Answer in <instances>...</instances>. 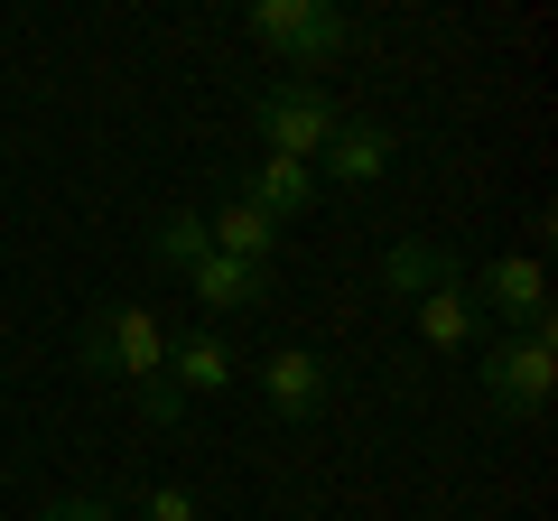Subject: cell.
Returning <instances> with one entry per match:
<instances>
[{"label":"cell","mask_w":558,"mask_h":521,"mask_svg":"<svg viewBox=\"0 0 558 521\" xmlns=\"http://www.w3.org/2000/svg\"><path fill=\"white\" fill-rule=\"evenodd\" d=\"M75 354H84V373H94L102 391H131L149 428H178V401H168V326H159V307H140V299L94 307Z\"/></svg>","instance_id":"obj_1"},{"label":"cell","mask_w":558,"mask_h":521,"mask_svg":"<svg viewBox=\"0 0 558 521\" xmlns=\"http://www.w3.org/2000/svg\"><path fill=\"white\" fill-rule=\"evenodd\" d=\"M475 391L494 420H539L558 391V336L549 326H531V336H494L475 354Z\"/></svg>","instance_id":"obj_2"},{"label":"cell","mask_w":558,"mask_h":521,"mask_svg":"<svg viewBox=\"0 0 558 521\" xmlns=\"http://www.w3.org/2000/svg\"><path fill=\"white\" fill-rule=\"evenodd\" d=\"M252 47H270L279 65H336L354 47V20H344L336 0H252L242 10Z\"/></svg>","instance_id":"obj_3"},{"label":"cell","mask_w":558,"mask_h":521,"mask_svg":"<svg viewBox=\"0 0 558 521\" xmlns=\"http://www.w3.org/2000/svg\"><path fill=\"white\" fill-rule=\"evenodd\" d=\"M336 102L317 94L307 75H279L270 94L252 102V131H260V159H299V168H317L326 159V141H336Z\"/></svg>","instance_id":"obj_4"},{"label":"cell","mask_w":558,"mask_h":521,"mask_svg":"<svg viewBox=\"0 0 558 521\" xmlns=\"http://www.w3.org/2000/svg\"><path fill=\"white\" fill-rule=\"evenodd\" d=\"M465 299H475V317H494L502 336H531V326H549V270H539L531 252H494L484 270H465Z\"/></svg>","instance_id":"obj_5"},{"label":"cell","mask_w":558,"mask_h":521,"mask_svg":"<svg viewBox=\"0 0 558 521\" xmlns=\"http://www.w3.org/2000/svg\"><path fill=\"white\" fill-rule=\"evenodd\" d=\"M252 381H260V401H270V420H317L326 391H336V373H326L307 344H270Z\"/></svg>","instance_id":"obj_6"},{"label":"cell","mask_w":558,"mask_h":521,"mask_svg":"<svg viewBox=\"0 0 558 521\" xmlns=\"http://www.w3.org/2000/svg\"><path fill=\"white\" fill-rule=\"evenodd\" d=\"M186 289H196L215 317H242V307H270L279 299V260H233V252H205L196 270H186Z\"/></svg>","instance_id":"obj_7"},{"label":"cell","mask_w":558,"mask_h":521,"mask_svg":"<svg viewBox=\"0 0 558 521\" xmlns=\"http://www.w3.org/2000/svg\"><path fill=\"white\" fill-rule=\"evenodd\" d=\"M223 381H233V344L215 336V326H196V336H168V401H215Z\"/></svg>","instance_id":"obj_8"},{"label":"cell","mask_w":558,"mask_h":521,"mask_svg":"<svg viewBox=\"0 0 558 521\" xmlns=\"http://www.w3.org/2000/svg\"><path fill=\"white\" fill-rule=\"evenodd\" d=\"M391 131L381 121H336V141H326V159H317V186L336 178V186H381L391 178Z\"/></svg>","instance_id":"obj_9"},{"label":"cell","mask_w":558,"mask_h":521,"mask_svg":"<svg viewBox=\"0 0 558 521\" xmlns=\"http://www.w3.org/2000/svg\"><path fill=\"white\" fill-rule=\"evenodd\" d=\"M242 196H252L260 215H270L279 233H289V223H299L307 205H317V168H299V159H260L252 178H242Z\"/></svg>","instance_id":"obj_10"},{"label":"cell","mask_w":558,"mask_h":521,"mask_svg":"<svg viewBox=\"0 0 558 521\" xmlns=\"http://www.w3.org/2000/svg\"><path fill=\"white\" fill-rule=\"evenodd\" d=\"M410 317H418V344L428 354H475V299H465V280L457 289H428V299H410Z\"/></svg>","instance_id":"obj_11"},{"label":"cell","mask_w":558,"mask_h":521,"mask_svg":"<svg viewBox=\"0 0 558 521\" xmlns=\"http://www.w3.org/2000/svg\"><path fill=\"white\" fill-rule=\"evenodd\" d=\"M381 280H391L400 299H428V289H457L465 280V260L447 252V242H391V252H381Z\"/></svg>","instance_id":"obj_12"},{"label":"cell","mask_w":558,"mask_h":521,"mask_svg":"<svg viewBox=\"0 0 558 521\" xmlns=\"http://www.w3.org/2000/svg\"><path fill=\"white\" fill-rule=\"evenodd\" d=\"M205 242H215V252H233V260H279V223L260 215L252 196H223L215 215H205Z\"/></svg>","instance_id":"obj_13"},{"label":"cell","mask_w":558,"mask_h":521,"mask_svg":"<svg viewBox=\"0 0 558 521\" xmlns=\"http://www.w3.org/2000/svg\"><path fill=\"white\" fill-rule=\"evenodd\" d=\"M149 252H159L168 270L186 280V270H196V260L215 252V242H205V215H186V205H178V215H149Z\"/></svg>","instance_id":"obj_14"},{"label":"cell","mask_w":558,"mask_h":521,"mask_svg":"<svg viewBox=\"0 0 558 521\" xmlns=\"http://www.w3.org/2000/svg\"><path fill=\"white\" fill-rule=\"evenodd\" d=\"M140 521H205V494L196 484H149L140 494Z\"/></svg>","instance_id":"obj_15"},{"label":"cell","mask_w":558,"mask_h":521,"mask_svg":"<svg viewBox=\"0 0 558 521\" xmlns=\"http://www.w3.org/2000/svg\"><path fill=\"white\" fill-rule=\"evenodd\" d=\"M38 521H121V512H112L102 494H57V502L38 512Z\"/></svg>","instance_id":"obj_16"}]
</instances>
